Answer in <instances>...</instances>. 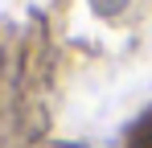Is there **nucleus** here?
Segmentation results:
<instances>
[{"label":"nucleus","mask_w":152,"mask_h":148,"mask_svg":"<svg viewBox=\"0 0 152 148\" xmlns=\"http://www.w3.org/2000/svg\"><path fill=\"white\" fill-rule=\"evenodd\" d=\"M91 8H95L99 17H115V12L127 8V0H91Z\"/></svg>","instance_id":"obj_1"},{"label":"nucleus","mask_w":152,"mask_h":148,"mask_svg":"<svg viewBox=\"0 0 152 148\" xmlns=\"http://www.w3.org/2000/svg\"><path fill=\"white\" fill-rule=\"evenodd\" d=\"M50 148H74V144H50Z\"/></svg>","instance_id":"obj_2"}]
</instances>
